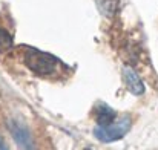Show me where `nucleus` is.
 <instances>
[{"instance_id": "7ed1b4c3", "label": "nucleus", "mask_w": 158, "mask_h": 150, "mask_svg": "<svg viewBox=\"0 0 158 150\" xmlns=\"http://www.w3.org/2000/svg\"><path fill=\"white\" fill-rule=\"evenodd\" d=\"M8 129H9L12 138L15 140V143L23 150H35L32 135L23 123H20L17 120H11V121H8Z\"/></svg>"}, {"instance_id": "39448f33", "label": "nucleus", "mask_w": 158, "mask_h": 150, "mask_svg": "<svg viewBox=\"0 0 158 150\" xmlns=\"http://www.w3.org/2000/svg\"><path fill=\"white\" fill-rule=\"evenodd\" d=\"M95 118H97V124L98 126H107V124L115 121V112L107 104L100 103L97 106V110H95Z\"/></svg>"}, {"instance_id": "1a4fd4ad", "label": "nucleus", "mask_w": 158, "mask_h": 150, "mask_svg": "<svg viewBox=\"0 0 158 150\" xmlns=\"http://www.w3.org/2000/svg\"><path fill=\"white\" fill-rule=\"evenodd\" d=\"M86 150H92V149H86Z\"/></svg>"}, {"instance_id": "f257e3e1", "label": "nucleus", "mask_w": 158, "mask_h": 150, "mask_svg": "<svg viewBox=\"0 0 158 150\" xmlns=\"http://www.w3.org/2000/svg\"><path fill=\"white\" fill-rule=\"evenodd\" d=\"M23 61L37 75H51L55 72V69L58 66V60L54 55L32 49V48H25Z\"/></svg>"}, {"instance_id": "20e7f679", "label": "nucleus", "mask_w": 158, "mask_h": 150, "mask_svg": "<svg viewBox=\"0 0 158 150\" xmlns=\"http://www.w3.org/2000/svg\"><path fill=\"white\" fill-rule=\"evenodd\" d=\"M123 75H124V80H126V84H127V89L134 94V95H141L144 92V84L143 81L140 80V77L132 71V69H124L123 71Z\"/></svg>"}, {"instance_id": "0eeeda50", "label": "nucleus", "mask_w": 158, "mask_h": 150, "mask_svg": "<svg viewBox=\"0 0 158 150\" xmlns=\"http://www.w3.org/2000/svg\"><path fill=\"white\" fill-rule=\"evenodd\" d=\"M12 48V35L5 31V29H0V52H6Z\"/></svg>"}, {"instance_id": "423d86ee", "label": "nucleus", "mask_w": 158, "mask_h": 150, "mask_svg": "<svg viewBox=\"0 0 158 150\" xmlns=\"http://www.w3.org/2000/svg\"><path fill=\"white\" fill-rule=\"evenodd\" d=\"M98 2V8H100V11L107 15V17H110L114 12H115V8H117V2L118 0H97Z\"/></svg>"}, {"instance_id": "f03ea898", "label": "nucleus", "mask_w": 158, "mask_h": 150, "mask_svg": "<svg viewBox=\"0 0 158 150\" xmlns=\"http://www.w3.org/2000/svg\"><path fill=\"white\" fill-rule=\"evenodd\" d=\"M131 129V118L124 116L118 121H114L107 126H97L94 129V135L97 140L103 141V143H112V141H118L121 140Z\"/></svg>"}, {"instance_id": "6e6552de", "label": "nucleus", "mask_w": 158, "mask_h": 150, "mask_svg": "<svg viewBox=\"0 0 158 150\" xmlns=\"http://www.w3.org/2000/svg\"><path fill=\"white\" fill-rule=\"evenodd\" d=\"M0 150H8V147H6V144L0 140Z\"/></svg>"}]
</instances>
